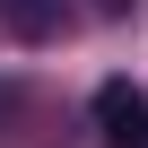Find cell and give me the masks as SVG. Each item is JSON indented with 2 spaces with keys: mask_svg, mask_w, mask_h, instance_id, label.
I'll list each match as a JSON object with an SVG mask.
<instances>
[{
  "mask_svg": "<svg viewBox=\"0 0 148 148\" xmlns=\"http://www.w3.org/2000/svg\"><path fill=\"white\" fill-rule=\"evenodd\" d=\"M87 113H96V139H105V148H148V96H139L131 79H105Z\"/></svg>",
  "mask_w": 148,
  "mask_h": 148,
  "instance_id": "obj_1",
  "label": "cell"
},
{
  "mask_svg": "<svg viewBox=\"0 0 148 148\" xmlns=\"http://www.w3.org/2000/svg\"><path fill=\"white\" fill-rule=\"evenodd\" d=\"M0 18H9V35H26V44H44V35L61 26V0H0Z\"/></svg>",
  "mask_w": 148,
  "mask_h": 148,
  "instance_id": "obj_2",
  "label": "cell"
}]
</instances>
